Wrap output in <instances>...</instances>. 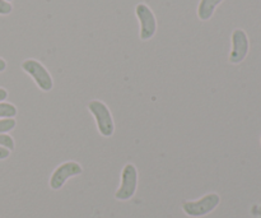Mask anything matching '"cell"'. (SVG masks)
<instances>
[{
    "mask_svg": "<svg viewBox=\"0 0 261 218\" xmlns=\"http://www.w3.org/2000/svg\"><path fill=\"white\" fill-rule=\"evenodd\" d=\"M5 69H7V61H5L4 59L0 58V73H2V71H4Z\"/></svg>",
    "mask_w": 261,
    "mask_h": 218,
    "instance_id": "15",
    "label": "cell"
},
{
    "mask_svg": "<svg viewBox=\"0 0 261 218\" xmlns=\"http://www.w3.org/2000/svg\"><path fill=\"white\" fill-rule=\"evenodd\" d=\"M88 109L96 119L99 134L103 135V137H112L115 132V124L109 107L102 101L93 100V101L89 102Z\"/></svg>",
    "mask_w": 261,
    "mask_h": 218,
    "instance_id": "1",
    "label": "cell"
},
{
    "mask_svg": "<svg viewBox=\"0 0 261 218\" xmlns=\"http://www.w3.org/2000/svg\"><path fill=\"white\" fill-rule=\"evenodd\" d=\"M135 14L140 23V40H150L157 31V19H155L152 9L147 4L140 3L135 7Z\"/></svg>",
    "mask_w": 261,
    "mask_h": 218,
    "instance_id": "5",
    "label": "cell"
},
{
    "mask_svg": "<svg viewBox=\"0 0 261 218\" xmlns=\"http://www.w3.org/2000/svg\"><path fill=\"white\" fill-rule=\"evenodd\" d=\"M8 99V92L4 88H0V102L5 101Z\"/></svg>",
    "mask_w": 261,
    "mask_h": 218,
    "instance_id": "14",
    "label": "cell"
},
{
    "mask_svg": "<svg viewBox=\"0 0 261 218\" xmlns=\"http://www.w3.org/2000/svg\"><path fill=\"white\" fill-rule=\"evenodd\" d=\"M249 53V38L245 31L234 30L232 33V51L229 54V61L239 64L245 60Z\"/></svg>",
    "mask_w": 261,
    "mask_h": 218,
    "instance_id": "7",
    "label": "cell"
},
{
    "mask_svg": "<svg viewBox=\"0 0 261 218\" xmlns=\"http://www.w3.org/2000/svg\"><path fill=\"white\" fill-rule=\"evenodd\" d=\"M7 2H9V3H10V2H12V0H7Z\"/></svg>",
    "mask_w": 261,
    "mask_h": 218,
    "instance_id": "16",
    "label": "cell"
},
{
    "mask_svg": "<svg viewBox=\"0 0 261 218\" xmlns=\"http://www.w3.org/2000/svg\"><path fill=\"white\" fill-rule=\"evenodd\" d=\"M10 155V151L8 148L4 147H0V160H5V158L9 157Z\"/></svg>",
    "mask_w": 261,
    "mask_h": 218,
    "instance_id": "13",
    "label": "cell"
},
{
    "mask_svg": "<svg viewBox=\"0 0 261 218\" xmlns=\"http://www.w3.org/2000/svg\"><path fill=\"white\" fill-rule=\"evenodd\" d=\"M82 171H83V168H82V166L78 162H74V161L64 162L51 175L50 188L53 190H59V189L63 188L66 180H69L70 178H74V176L81 175Z\"/></svg>",
    "mask_w": 261,
    "mask_h": 218,
    "instance_id": "6",
    "label": "cell"
},
{
    "mask_svg": "<svg viewBox=\"0 0 261 218\" xmlns=\"http://www.w3.org/2000/svg\"><path fill=\"white\" fill-rule=\"evenodd\" d=\"M22 69L27 74H30L38 86V88L42 89L43 92H50L54 87L53 78L47 69L35 59H27L22 63Z\"/></svg>",
    "mask_w": 261,
    "mask_h": 218,
    "instance_id": "3",
    "label": "cell"
},
{
    "mask_svg": "<svg viewBox=\"0 0 261 218\" xmlns=\"http://www.w3.org/2000/svg\"><path fill=\"white\" fill-rule=\"evenodd\" d=\"M138 186V170L133 163L125 165L121 174V185L115 193L117 201H129L137 191Z\"/></svg>",
    "mask_w": 261,
    "mask_h": 218,
    "instance_id": "4",
    "label": "cell"
},
{
    "mask_svg": "<svg viewBox=\"0 0 261 218\" xmlns=\"http://www.w3.org/2000/svg\"><path fill=\"white\" fill-rule=\"evenodd\" d=\"M221 198L218 194L211 193L198 201L184 202L182 211L190 217H203L213 212L218 207Z\"/></svg>",
    "mask_w": 261,
    "mask_h": 218,
    "instance_id": "2",
    "label": "cell"
},
{
    "mask_svg": "<svg viewBox=\"0 0 261 218\" xmlns=\"http://www.w3.org/2000/svg\"><path fill=\"white\" fill-rule=\"evenodd\" d=\"M0 147L8 148L9 151L14 150V140L10 135L0 134Z\"/></svg>",
    "mask_w": 261,
    "mask_h": 218,
    "instance_id": "11",
    "label": "cell"
},
{
    "mask_svg": "<svg viewBox=\"0 0 261 218\" xmlns=\"http://www.w3.org/2000/svg\"><path fill=\"white\" fill-rule=\"evenodd\" d=\"M12 10H13V7L9 2H7V0H0V14L2 15L10 14Z\"/></svg>",
    "mask_w": 261,
    "mask_h": 218,
    "instance_id": "12",
    "label": "cell"
},
{
    "mask_svg": "<svg viewBox=\"0 0 261 218\" xmlns=\"http://www.w3.org/2000/svg\"><path fill=\"white\" fill-rule=\"evenodd\" d=\"M15 120L14 119H0V134L3 133H8L15 128Z\"/></svg>",
    "mask_w": 261,
    "mask_h": 218,
    "instance_id": "10",
    "label": "cell"
},
{
    "mask_svg": "<svg viewBox=\"0 0 261 218\" xmlns=\"http://www.w3.org/2000/svg\"><path fill=\"white\" fill-rule=\"evenodd\" d=\"M17 115V107L8 102H0V119H13Z\"/></svg>",
    "mask_w": 261,
    "mask_h": 218,
    "instance_id": "9",
    "label": "cell"
},
{
    "mask_svg": "<svg viewBox=\"0 0 261 218\" xmlns=\"http://www.w3.org/2000/svg\"><path fill=\"white\" fill-rule=\"evenodd\" d=\"M223 0H200L198 7V17L201 20H209L214 14V10Z\"/></svg>",
    "mask_w": 261,
    "mask_h": 218,
    "instance_id": "8",
    "label": "cell"
}]
</instances>
